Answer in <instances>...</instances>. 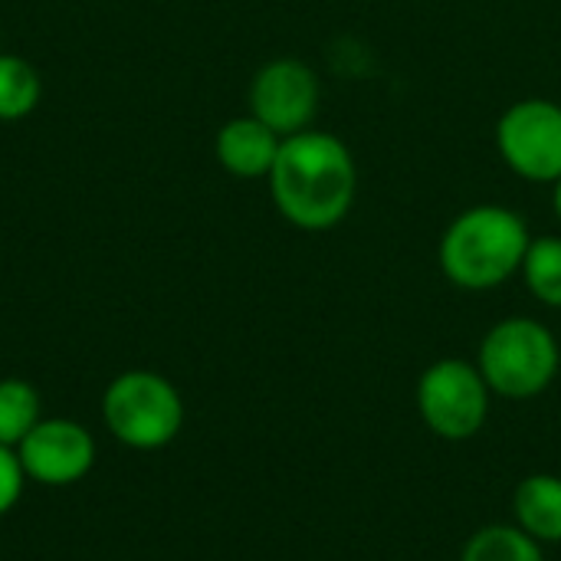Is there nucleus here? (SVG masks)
Masks as SVG:
<instances>
[{
  "label": "nucleus",
  "mask_w": 561,
  "mask_h": 561,
  "mask_svg": "<svg viewBox=\"0 0 561 561\" xmlns=\"http://www.w3.org/2000/svg\"><path fill=\"white\" fill-rule=\"evenodd\" d=\"M276 210L299 230H332L358 194V168L348 145L329 131H299L283 138L270 171Z\"/></svg>",
  "instance_id": "nucleus-1"
},
{
  "label": "nucleus",
  "mask_w": 561,
  "mask_h": 561,
  "mask_svg": "<svg viewBox=\"0 0 561 561\" xmlns=\"http://www.w3.org/2000/svg\"><path fill=\"white\" fill-rule=\"evenodd\" d=\"M529 243V227L516 210L503 204H477L450 220L437 256L454 286L467 293H486L523 270Z\"/></svg>",
  "instance_id": "nucleus-2"
},
{
  "label": "nucleus",
  "mask_w": 561,
  "mask_h": 561,
  "mask_svg": "<svg viewBox=\"0 0 561 561\" xmlns=\"http://www.w3.org/2000/svg\"><path fill=\"white\" fill-rule=\"evenodd\" d=\"M477 368L483 371L490 391L500 398L510 401L539 398L559 378V339L539 319L529 316L503 319L483 335Z\"/></svg>",
  "instance_id": "nucleus-3"
},
{
  "label": "nucleus",
  "mask_w": 561,
  "mask_h": 561,
  "mask_svg": "<svg viewBox=\"0 0 561 561\" xmlns=\"http://www.w3.org/2000/svg\"><path fill=\"white\" fill-rule=\"evenodd\" d=\"M102 421L122 447L148 454L178 440L184 401L164 375L135 368L115 375L102 391Z\"/></svg>",
  "instance_id": "nucleus-4"
},
{
  "label": "nucleus",
  "mask_w": 561,
  "mask_h": 561,
  "mask_svg": "<svg viewBox=\"0 0 561 561\" xmlns=\"http://www.w3.org/2000/svg\"><path fill=\"white\" fill-rule=\"evenodd\" d=\"M417 414L431 434L450 444L473 440L490 417V385L473 362L440 358L417 378Z\"/></svg>",
  "instance_id": "nucleus-5"
},
{
  "label": "nucleus",
  "mask_w": 561,
  "mask_h": 561,
  "mask_svg": "<svg viewBox=\"0 0 561 561\" xmlns=\"http://www.w3.org/2000/svg\"><path fill=\"white\" fill-rule=\"evenodd\" d=\"M496 148L510 171L536 184L561 178V105L552 99H523L496 122Z\"/></svg>",
  "instance_id": "nucleus-6"
},
{
  "label": "nucleus",
  "mask_w": 561,
  "mask_h": 561,
  "mask_svg": "<svg viewBox=\"0 0 561 561\" xmlns=\"http://www.w3.org/2000/svg\"><path fill=\"white\" fill-rule=\"evenodd\" d=\"M322 85L302 59H273L250 82V115L270 125L279 138L299 135L319 112Z\"/></svg>",
  "instance_id": "nucleus-7"
},
{
  "label": "nucleus",
  "mask_w": 561,
  "mask_h": 561,
  "mask_svg": "<svg viewBox=\"0 0 561 561\" xmlns=\"http://www.w3.org/2000/svg\"><path fill=\"white\" fill-rule=\"evenodd\" d=\"M26 480L43 486H72L95 467V437L69 417L39 421L16 447Z\"/></svg>",
  "instance_id": "nucleus-8"
},
{
  "label": "nucleus",
  "mask_w": 561,
  "mask_h": 561,
  "mask_svg": "<svg viewBox=\"0 0 561 561\" xmlns=\"http://www.w3.org/2000/svg\"><path fill=\"white\" fill-rule=\"evenodd\" d=\"M283 138L263 125L256 115H240L220 125L214 151L227 174L233 178H270Z\"/></svg>",
  "instance_id": "nucleus-9"
},
{
  "label": "nucleus",
  "mask_w": 561,
  "mask_h": 561,
  "mask_svg": "<svg viewBox=\"0 0 561 561\" xmlns=\"http://www.w3.org/2000/svg\"><path fill=\"white\" fill-rule=\"evenodd\" d=\"M516 526L533 536L539 546L561 542V477L556 473H533L513 493Z\"/></svg>",
  "instance_id": "nucleus-10"
},
{
  "label": "nucleus",
  "mask_w": 561,
  "mask_h": 561,
  "mask_svg": "<svg viewBox=\"0 0 561 561\" xmlns=\"http://www.w3.org/2000/svg\"><path fill=\"white\" fill-rule=\"evenodd\" d=\"M460 561H546V556L519 526H483L467 539Z\"/></svg>",
  "instance_id": "nucleus-11"
},
{
  "label": "nucleus",
  "mask_w": 561,
  "mask_h": 561,
  "mask_svg": "<svg viewBox=\"0 0 561 561\" xmlns=\"http://www.w3.org/2000/svg\"><path fill=\"white\" fill-rule=\"evenodd\" d=\"M39 391L23 378H3L0 381V444L20 447L23 437L43 421L39 417Z\"/></svg>",
  "instance_id": "nucleus-12"
},
{
  "label": "nucleus",
  "mask_w": 561,
  "mask_h": 561,
  "mask_svg": "<svg viewBox=\"0 0 561 561\" xmlns=\"http://www.w3.org/2000/svg\"><path fill=\"white\" fill-rule=\"evenodd\" d=\"M43 85L36 69L10 53H0V122L26 118L39 105Z\"/></svg>",
  "instance_id": "nucleus-13"
},
{
  "label": "nucleus",
  "mask_w": 561,
  "mask_h": 561,
  "mask_svg": "<svg viewBox=\"0 0 561 561\" xmlns=\"http://www.w3.org/2000/svg\"><path fill=\"white\" fill-rule=\"evenodd\" d=\"M526 289L549 309H561V237H539L523 260Z\"/></svg>",
  "instance_id": "nucleus-14"
},
{
  "label": "nucleus",
  "mask_w": 561,
  "mask_h": 561,
  "mask_svg": "<svg viewBox=\"0 0 561 561\" xmlns=\"http://www.w3.org/2000/svg\"><path fill=\"white\" fill-rule=\"evenodd\" d=\"M23 486H26V473H23V467H20L16 450L0 444V519L20 503Z\"/></svg>",
  "instance_id": "nucleus-15"
},
{
  "label": "nucleus",
  "mask_w": 561,
  "mask_h": 561,
  "mask_svg": "<svg viewBox=\"0 0 561 561\" xmlns=\"http://www.w3.org/2000/svg\"><path fill=\"white\" fill-rule=\"evenodd\" d=\"M552 207H556V217L561 220V178L552 184Z\"/></svg>",
  "instance_id": "nucleus-16"
}]
</instances>
